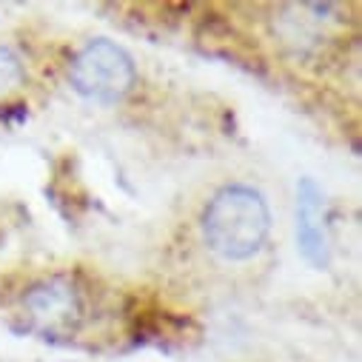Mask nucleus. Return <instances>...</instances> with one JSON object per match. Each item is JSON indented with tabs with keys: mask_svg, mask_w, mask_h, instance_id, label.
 Returning <instances> with one entry per match:
<instances>
[{
	"mask_svg": "<svg viewBox=\"0 0 362 362\" xmlns=\"http://www.w3.org/2000/svg\"><path fill=\"white\" fill-rule=\"evenodd\" d=\"M69 80L74 92L86 100L117 103L132 92L137 71H134V60L123 46L98 37L88 40L74 54L69 66Z\"/></svg>",
	"mask_w": 362,
	"mask_h": 362,
	"instance_id": "f03ea898",
	"label": "nucleus"
},
{
	"mask_svg": "<svg viewBox=\"0 0 362 362\" xmlns=\"http://www.w3.org/2000/svg\"><path fill=\"white\" fill-rule=\"evenodd\" d=\"M21 80H23V63H21V57L12 49L0 46V95L12 92L15 86H21Z\"/></svg>",
	"mask_w": 362,
	"mask_h": 362,
	"instance_id": "39448f33",
	"label": "nucleus"
},
{
	"mask_svg": "<svg viewBox=\"0 0 362 362\" xmlns=\"http://www.w3.org/2000/svg\"><path fill=\"white\" fill-rule=\"evenodd\" d=\"M21 311L26 328L40 334L43 339L71 337L83 322V300L74 283L66 277H49L35 283L23 294Z\"/></svg>",
	"mask_w": 362,
	"mask_h": 362,
	"instance_id": "7ed1b4c3",
	"label": "nucleus"
},
{
	"mask_svg": "<svg viewBox=\"0 0 362 362\" xmlns=\"http://www.w3.org/2000/svg\"><path fill=\"white\" fill-rule=\"evenodd\" d=\"M271 231V211L265 197L251 186L220 189L203 211V237L223 259L254 257Z\"/></svg>",
	"mask_w": 362,
	"mask_h": 362,
	"instance_id": "f257e3e1",
	"label": "nucleus"
},
{
	"mask_svg": "<svg viewBox=\"0 0 362 362\" xmlns=\"http://www.w3.org/2000/svg\"><path fill=\"white\" fill-rule=\"evenodd\" d=\"M297 248L311 268H328L331 240L325 226V194L311 177L297 183Z\"/></svg>",
	"mask_w": 362,
	"mask_h": 362,
	"instance_id": "20e7f679",
	"label": "nucleus"
}]
</instances>
